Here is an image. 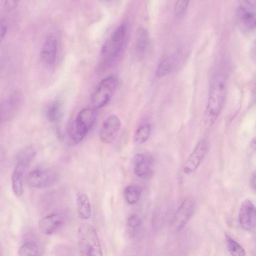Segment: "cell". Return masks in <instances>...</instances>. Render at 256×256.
<instances>
[{
    "instance_id": "cell-24",
    "label": "cell",
    "mask_w": 256,
    "mask_h": 256,
    "mask_svg": "<svg viewBox=\"0 0 256 256\" xmlns=\"http://www.w3.org/2000/svg\"><path fill=\"white\" fill-rule=\"evenodd\" d=\"M40 248L36 242H28L23 244L18 251L19 256H38Z\"/></svg>"
},
{
    "instance_id": "cell-7",
    "label": "cell",
    "mask_w": 256,
    "mask_h": 256,
    "mask_svg": "<svg viewBox=\"0 0 256 256\" xmlns=\"http://www.w3.org/2000/svg\"><path fill=\"white\" fill-rule=\"evenodd\" d=\"M195 202L192 198H186L182 202L176 211L172 224L178 230L183 228L192 216L195 210Z\"/></svg>"
},
{
    "instance_id": "cell-10",
    "label": "cell",
    "mask_w": 256,
    "mask_h": 256,
    "mask_svg": "<svg viewBox=\"0 0 256 256\" xmlns=\"http://www.w3.org/2000/svg\"><path fill=\"white\" fill-rule=\"evenodd\" d=\"M208 148V143L205 140L197 144L184 165L183 171L185 174H190L198 168L207 152Z\"/></svg>"
},
{
    "instance_id": "cell-14",
    "label": "cell",
    "mask_w": 256,
    "mask_h": 256,
    "mask_svg": "<svg viewBox=\"0 0 256 256\" xmlns=\"http://www.w3.org/2000/svg\"><path fill=\"white\" fill-rule=\"evenodd\" d=\"M58 50V43L52 36L47 37L44 40L40 53L42 62L47 66H52L55 62Z\"/></svg>"
},
{
    "instance_id": "cell-18",
    "label": "cell",
    "mask_w": 256,
    "mask_h": 256,
    "mask_svg": "<svg viewBox=\"0 0 256 256\" xmlns=\"http://www.w3.org/2000/svg\"><path fill=\"white\" fill-rule=\"evenodd\" d=\"M64 110V102L60 100L53 101L46 112L47 120L51 122L58 121L62 116Z\"/></svg>"
},
{
    "instance_id": "cell-17",
    "label": "cell",
    "mask_w": 256,
    "mask_h": 256,
    "mask_svg": "<svg viewBox=\"0 0 256 256\" xmlns=\"http://www.w3.org/2000/svg\"><path fill=\"white\" fill-rule=\"evenodd\" d=\"M76 206L79 218L82 220H88L92 214V209L89 198L86 194H80L78 197Z\"/></svg>"
},
{
    "instance_id": "cell-13",
    "label": "cell",
    "mask_w": 256,
    "mask_h": 256,
    "mask_svg": "<svg viewBox=\"0 0 256 256\" xmlns=\"http://www.w3.org/2000/svg\"><path fill=\"white\" fill-rule=\"evenodd\" d=\"M254 2L244 1L238 10V20L242 26L248 30L255 28V4Z\"/></svg>"
},
{
    "instance_id": "cell-11",
    "label": "cell",
    "mask_w": 256,
    "mask_h": 256,
    "mask_svg": "<svg viewBox=\"0 0 256 256\" xmlns=\"http://www.w3.org/2000/svg\"><path fill=\"white\" fill-rule=\"evenodd\" d=\"M121 126V122L116 115L109 116L103 122L100 134L102 142L112 143L116 138Z\"/></svg>"
},
{
    "instance_id": "cell-12",
    "label": "cell",
    "mask_w": 256,
    "mask_h": 256,
    "mask_svg": "<svg viewBox=\"0 0 256 256\" xmlns=\"http://www.w3.org/2000/svg\"><path fill=\"white\" fill-rule=\"evenodd\" d=\"M65 216L59 213L50 214L44 217L39 223L40 230L44 234L50 235L58 232L64 225Z\"/></svg>"
},
{
    "instance_id": "cell-16",
    "label": "cell",
    "mask_w": 256,
    "mask_h": 256,
    "mask_svg": "<svg viewBox=\"0 0 256 256\" xmlns=\"http://www.w3.org/2000/svg\"><path fill=\"white\" fill-rule=\"evenodd\" d=\"M136 52L139 56H146L150 46L148 32L144 28H140L136 32Z\"/></svg>"
},
{
    "instance_id": "cell-1",
    "label": "cell",
    "mask_w": 256,
    "mask_h": 256,
    "mask_svg": "<svg viewBox=\"0 0 256 256\" xmlns=\"http://www.w3.org/2000/svg\"><path fill=\"white\" fill-rule=\"evenodd\" d=\"M226 78L225 72L218 71L210 84L206 115L208 122H214L223 107L226 94Z\"/></svg>"
},
{
    "instance_id": "cell-26",
    "label": "cell",
    "mask_w": 256,
    "mask_h": 256,
    "mask_svg": "<svg viewBox=\"0 0 256 256\" xmlns=\"http://www.w3.org/2000/svg\"><path fill=\"white\" fill-rule=\"evenodd\" d=\"M8 30L6 24L0 22V43L4 38Z\"/></svg>"
},
{
    "instance_id": "cell-20",
    "label": "cell",
    "mask_w": 256,
    "mask_h": 256,
    "mask_svg": "<svg viewBox=\"0 0 256 256\" xmlns=\"http://www.w3.org/2000/svg\"><path fill=\"white\" fill-rule=\"evenodd\" d=\"M151 133V126L149 123L140 125L136 130L134 139L136 142L142 144L148 139Z\"/></svg>"
},
{
    "instance_id": "cell-28",
    "label": "cell",
    "mask_w": 256,
    "mask_h": 256,
    "mask_svg": "<svg viewBox=\"0 0 256 256\" xmlns=\"http://www.w3.org/2000/svg\"><path fill=\"white\" fill-rule=\"evenodd\" d=\"M250 186H252V188L254 190H255V189H256L255 188H256V174H255L254 172V174H252V176L250 178Z\"/></svg>"
},
{
    "instance_id": "cell-3",
    "label": "cell",
    "mask_w": 256,
    "mask_h": 256,
    "mask_svg": "<svg viewBox=\"0 0 256 256\" xmlns=\"http://www.w3.org/2000/svg\"><path fill=\"white\" fill-rule=\"evenodd\" d=\"M78 240L80 256H103L98 233L92 224L84 223L79 226Z\"/></svg>"
},
{
    "instance_id": "cell-5",
    "label": "cell",
    "mask_w": 256,
    "mask_h": 256,
    "mask_svg": "<svg viewBox=\"0 0 256 256\" xmlns=\"http://www.w3.org/2000/svg\"><path fill=\"white\" fill-rule=\"evenodd\" d=\"M34 154L33 150L28 148L24 150L18 158L12 178V190L17 196L23 194L24 174Z\"/></svg>"
},
{
    "instance_id": "cell-15",
    "label": "cell",
    "mask_w": 256,
    "mask_h": 256,
    "mask_svg": "<svg viewBox=\"0 0 256 256\" xmlns=\"http://www.w3.org/2000/svg\"><path fill=\"white\" fill-rule=\"evenodd\" d=\"M153 160L152 157L146 154H138L134 159V170L140 178H147L152 173Z\"/></svg>"
},
{
    "instance_id": "cell-21",
    "label": "cell",
    "mask_w": 256,
    "mask_h": 256,
    "mask_svg": "<svg viewBox=\"0 0 256 256\" xmlns=\"http://www.w3.org/2000/svg\"><path fill=\"white\" fill-rule=\"evenodd\" d=\"M124 195L127 202L133 204L139 200L141 196V190L140 188L136 186H128L124 190Z\"/></svg>"
},
{
    "instance_id": "cell-8",
    "label": "cell",
    "mask_w": 256,
    "mask_h": 256,
    "mask_svg": "<svg viewBox=\"0 0 256 256\" xmlns=\"http://www.w3.org/2000/svg\"><path fill=\"white\" fill-rule=\"evenodd\" d=\"M238 221L241 227L246 231H252L256 227L255 206L250 199L244 200L238 210Z\"/></svg>"
},
{
    "instance_id": "cell-22",
    "label": "cell",
    "mask_w": 256,
    "mask_h": 256,
    "mask_svg": "<svg viewBox=\"0 0 256 256\" xmlns=\"http://www.w3.org/2000/svg\"><path fill=\"white\" fill-rule=\"evenodd\" d=\"M225 239L228 249L232 256H246L245 250L237 242L228 235L226 236Z\"/></svg>"
},
{
    "instance_id": "cell-2",
    "label": "cell",
    "mask_w": 256,
    "mask_h": 256,
    "mask_svg": "<svg viewBox=\"0 0 256 256\" xmlns=\"http://www.w3.org/2000/svg\"><path fill=\"white\" fill-rule=\"evenodd\" d=\"M126 26L121 24L104 44L100 56V64L102 67L110 66L120 56L126 43Z\"/></svg>"
},
{
    "instance_id": "cell-6",
    "label": "cell",
    "mask_w": 256,
    "mask_h": 256,
    "mask_svg": "<svg viewBox=\"0 0 256 256\" xmlns=\"http://www.w3.org/2000/svg\"><path fill=\"white\" fill-rule=\"evenodd\" d=\"M118 86V80L114 76L103 79L98 85L92 97V102L96 108L106 106L110 100Z\"/></svg>"
},
{
    "instance_id": "cell-9",
    "label": "cell",
    "mask_w": 256,
    "mask_h": 256,
    "mask_svg": "<svg viewBox=\"0 0 256 256\" xmlns=\"http://www.w3.org/2000/svg\"><path fill=\"white\" fill-rule=\"evenodd\" d=\"M55 180V174L52 171L44 168H36L28 174L26 182L31 187L42 188L52 185Z\"/></svg>"
},
{
    "instance_id": "cell-27",
    "label": "cell",
    "mask_w": 256,
    "mask_h": 256,
    "mask_svg": "<svg viewBox=\"0 0 256 256\" xmlns=\"http://www.w3.org/2000/svg\"><path fill=\"white\" fill-rule=\"evenodd\" d=\"M18 1H14V0H8L5 2V6L6 8L8 10H11L12 8H14L18 4Z\"/></svg>"
},
{
    "instance_id": "cell-4",
    "label": "cell",
    "mask_w": 256,
    "mask_h": 256,
    "mask_svg": "<svg viewBox=\"0 0 256 256\" xmlns=\"http://www.w3.org/2000/svg\"><path fill=\"white\" fill-rule=\"evenodd\" d=\"M96 112L92 108H85L78 114L71 126L70 136L75 143L80 142L91 129L96 118Z\"/></svg>"
},
{
    "instance_id": "cell-23",
    "label": "cell",
    "mask_w": 256,
    "mask_h": 256,
    "mask_svg": "<svg viewBox=\"0 0 256 256\" xmlns=\"http://www.w3.org/2000/svg\"><path fill=\"white\" fill-rule=\"evenodd\" d=\"M142 226V219L138 214H134L129 216L126 222V226L130 235L134 236L137 234Z\"/></svg>"
},
{
    "instance_id": "cell-25",
    "label": "cell",
    "mask_w": 256,
    "mask_h": 256,
    "mask_svg": "<svg viewBox=\"0 0 256 256\" xmlns=\"http://www.w3.org/2000/svg\"><path fill=\"white\" fill-rule=\"evenodd\" d=\"M188 1L178 0L176 2L174 12L178 18H181L184 14L187 7L188 6Z\"/></svg>"
},
{
    "instance_id": "cell-19",
    "label": "cell",
    "mask_w": 256,
    "mask_h": 256,
    "mask_svg": "<svg viewBox=\"0 0 256 256\" xmlns=\"http://www.w3.org/2000/svg\"><path fill=\"white\" fill-rule=\"evenodd\" d=\"M178 59V54H173L162 60L157 68L156 75L162 77L171 72L176 64Z\"/></svg>"
}]
</instances>
